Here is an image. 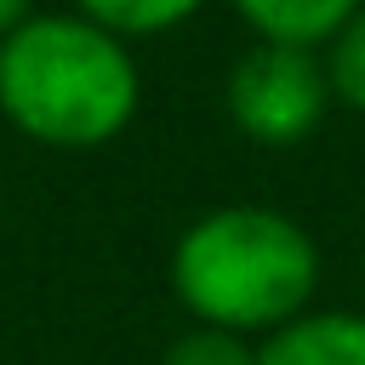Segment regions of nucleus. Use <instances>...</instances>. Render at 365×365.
Wrapping results in <instances>:
<instances>
[{
	"instance_id": "f257e3e1",
	"label": "nucleus",
	"mask_w": 365,
	"mask_h": 365,
	"mask_svg": "<svg viewBox=\"0 0 365 365\" xmlns=\"http://www.w3.org/2000/svg\"><path fill=\"white\" fill-rule=\"evenodd\" d=\"M325 279L319 240L279 205L234 200L211 205L171 240L165 285L188 325H217L234 336H268L308 314Z\"/></svg>"
},
{
	"instance_id": "f03ea898",
	"label": "nucleus",
	"mask_w": 365,
	"mask_h": 365,
	"mask_svg": "<svg viewBox=\"0 0 365 365\" xmlns=\"http://www.w3.org/2000/svg\"><path fill=\"white\" fill-rule=\"evenodd\" d=\"M143 108V68L131 40L97 29L91 17L34 11L0 40V114L17 137L86 154L131 131Z\"/></svg>"
},
{
	"instance_id": "7ed1b4c3",
	"label": "nucleus",
	"mask_w": 365,
	"mask_h": 365,
	"mask_svg": "<svg viewBox=\"0 0 365 365\" xmlns=\"http://www.w3.org/2000/svg\"><path fill=\"white\" fill-rule=\"evenodd\" d=\"M331 108H336V97H331L325 51H308V46L251 40L222 80V114L257 148L308 143Z\"/></svg>"
},
{
	"instance_id": "20e7f679",
	"label": "nucleus",
	"mask_w": 365,
	"mask_h": 365,
	"mask_svg": "<svg viewBox=\"0 0 365 365\" xmlns=\"http://www.w3.org/2000/svg\"><path fill=\"white\" fill-rule=\"evenodd\" d=\"M257 365H365V308H308L257 336Z\"/></svg>"
},
{
	"instance_id": "39448f33",
	"label": "nucleus",
	"mask_w": 365,
	"mask_h": 365,
	"mask_svg": "<svg viewBox=\"0 0 365 365\" xmlns=\"http://www.w3.org/2000/svg\"><path fill=\"white\" fill-rule=\"evenodd\" d=\"M228 6H234V17L251 29V40L325 51V46L336 40V29H342L365 0H228Z\"/></svg>"
},
{
	"instance_id": "423d86ee",
	"label": "nucleus",
	"mask_w": 365,
	"mask_h": 365,
	"mask_svg": "<svg viewBox=\"0 0 365 365\" xmlns=\"http://www.w3.org/2000/svg\"><path fill=\"white\" fill-rule=\"evenodd\" d=\"M205 0H74L80 17H91L97 29L120 34V40H160L171 29H182Z\"/></svg>"
},
{
	"instance_id": "0eeeda50",
	"label": "nucleus",
	"mask_w": 365,
	"mask_h": 365,
	"mask_svg": "<svg viewBox=\"0 0 365 365\" xmlns=\"http://www.w3.org/2000/svg\"><path fill=\"white\" fill-rule=\"evenodd\" d=\"M325 74H331V97L348 114H365V6L336 29V40L325 46Z\"/></svg>"
},
{
	"instance_id": "6e6552de",
	"label": "nucleus",
	"mask_w": 365,
	"mask_h": 365,
	"mask_svg": "<svg viewBox=\"0 0 365 365\" xmlns=\"http://www.w3.org/2000/svg\"><path fill=\"white\" fill-rule=\"evenodd\" d=\"M160 365H257V342L251 336H234V331H217V325H182Z\"/></svg>"
},
{
	"instance_id": "1a4fd4ad",
	"label": "nucleus",
	"mask_w": 365,
	"mask_h": 365,
	"mask_svg": "<svg viewBox=\"0 0 365 365\" xmlns=\"http://www.w3.org/2000/svg\"><path fill=\"white\" fill-rule=\"evenodd\" d=\"M34 17V0H0V40L11 34V29H23Z\"/></svg>"
},
{
	"instance_id": "9d476101",
	"label": "nucleus",
	"mask_w": 365,
	"mask_h": 365,
	"mask_svg": "<svg viewBox=\"0 0 365 365\" xmlns=\"http://www.w3.org/2000/svg\"><path fill=\"white\" fill-rule=\"evenodd\" d=\"M0 217H6V188H0Z\"/></svg>"
}]
</instances>
